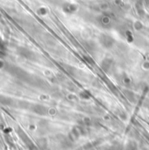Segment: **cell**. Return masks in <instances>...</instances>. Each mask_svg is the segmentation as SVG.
<instances>
[{
  "mask_svg": "<svg viewBox=\"0 0 149 150\" xmlns=\"http://www.w3.org/2000/svg\"><path fill=\"white\" fill-rule=\"evenodd\" d=\"M100 43L103 46L107 47V48H109L112 46V45L114 44V39L110 36H107V35H101L100 38Z\"/></svg>",
  "mask_w": 149,
  "mask_h": 150,
  "instance_id": "1",
  "label": "cell"
}]
</instances>
